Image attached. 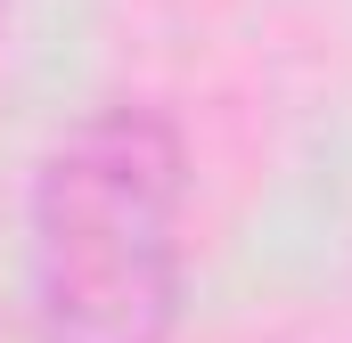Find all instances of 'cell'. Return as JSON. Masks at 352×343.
Segmentation results:
<instances>
[{
    "mask_svg": "<svg viewBox=\"0 0 352 343\" xmlns=\"http://www.w3.org/2000/svg\"><path fill=\"white\" fill-rule=\"evenodd\" d=\"M188 147L156 106H98L33 180L41 343H173Z\"/></svg>",
    "mask_w": 352,
    "mask_h": 343,
    "instance_id": "cell-1",
    "label": "cell"
}]
</instances>
